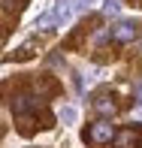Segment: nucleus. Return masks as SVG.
Here are the masks:
<instances>
[{
  "instance_id": "f257e3e1",
  "label": "nucleus",
  "mask_w": 142,
  "mask_h": 148,
  "mask_svg": "<svg viewBox=\"0 0 142 148\" xmlns=\"http://www.w3.org/2000/svg\"><path fill=\"white\" fill-rule=\"evenodd\" d=\"M73 15H76V0H55V3H51V9L45 12L43 18H36V27H43V30L64 27Z\"/></svg>"
},
{
  "instance_id": "f03ea898",
  "label": "nucleus",
  "mask_w": 142,
  "mask_h": 148,
  "mask_svg": "<svg viewBox=\"0 0 142 148\" xmlns=\"http://www.w3.org/2000/svg\"><path fill=\"white\" fill-rule=\"evenodd\" d=\"M88 139H91V142H112L115 139V127L109 121H97V124H91V130H88Z\"/></svg>"
},
{
  "instance_id": "7ed1b4c3",
  "label": "nucleus",
  "mask_w": 142,
  "mask_h": 148,
  "mask_svg": "<svg viewBox=\"0 0 142 148\" xmlns=\"http://www.w3.org/2000/svg\"><path fill=\"white\" fill-rule=\"evenodd\" d=\"M112 39L115 42H133V39H136V24H130V21L115 24L112 27Z\"/></svg>"
},
{
  "instance_id": "20e7f679",
  "label": "nucleus",
  "mask_w": 142,
  "mask_h": 148,
  "mask_svg": "<svg viewBox=\"0 0 142 148\" xmlns=\"http://www.w3.org/2000/svg\"><path fill=\"white\" fill-rule=\"evenodd\" d=\"M94 106H97V112H103V115H115V103H112L109 97H100Z\"/></svg>"
},
{
  "instance_id": "39448f33",
  "label": "nucleus",
  "mask_w": 142,
  "mask_h": 148,
  "mask_svg": "<svg viewBox=\"0 0 142 148\" xmlns=\"http://www.w3.org/2000/svg\"><path fill=\"white\" fill-rule=\"evenodd\" d=\"M115 139H118V148H130L133 142H136V133H133V130H124L121 136H115Z\"/></svg>"
},
{
  "instance_id": "423d86ee",
  "label": "nucleus",
  "mask_w": 142,
  "mask_h": 148,
  "mask_svg": "<svg viewBox=\"0 0 142 148\" xmlns=\"http://www.w3.org/2000/svg\"><path fill=\"white\" fill-rule=\"evenodd\" d=\"M76 118H79V112L73 109V106H64V109H60V121H64V124H73Z\"/></svg>"
},
{
  "instance_id": "0eeeda50",
  "label": "nucleus",
  "mask_w": 142,
  "mask_h": 148,
  "mask_svg": "<svg viewBox=\"0 0 142 148\" xmlns=\"http://www.w3.org/2000/svg\"><path fill=\"white\" fill-rule=\"evenodd\" d=\"M118 9H121V3H118V0H106V3H103V12H106V15H115Z\"/></svg>"
},
{
  "instance_id": "6e6552de",
  "label": "nucleus",
  "mask_w": 142,
  "mask_h": 148,
  "mask_svg": "<svg viewBox=\"0 0 142 148\" xmlns=\"http://www.w3.org/2000/svg\"><path fill=\"white\" fill-rule=\"evenodd\" d=\"M91 3H97V0H76V9H85V6H91Z\"/></svg>"
},
{
  "instance_id": "1a4fd4ad",
  "label": "nucleus",
  "mask_w": 142,
  "mask_h": 148,
  "mask_svg": "<svg viewBox=\"0 0 142 148\" xmlns=\"http://www.w3.org/2000/svg\"><path fill=\"white\" fill-rule=\"evenodd\" d=\"M136 100H142V85H139V88H136Z\"/></svg>"
}]
</instances>
